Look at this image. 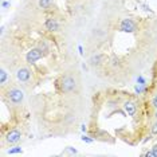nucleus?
<instances>
[{
  "instance_id": "9b49d317",
  "label": "nucleus",
  "mask_w": 157,
  "mask_h": 157,
  "mask_svg": "<svg viewBox=\"0 0 157 157\" xmlns=\"http://www.w3.org/2000/svg\"><path fill=\"white\" fill-rule=\"evenodd\" d=\"M38 6L44 11H48L54 6V0H38Z\"/></svg>"
},
{
  "instance_id": "1a4fd4ad",
  "label": "nucleus",
  "mask_w": 157,
  "mask_h": 157,
  "mask_svg": "<svg viewBox=\"0 0 157 157\" xmlns=\"http://www.w3.org/2000/svg\"><path fill=\"white\" fill-rule=\"evenodd\" d=\"M105 62H106V59L102 54H95V55H91L90 58H89V65L93 66V67H99Z\"/></svg>"
},
{
  "instance_id": "6ab92c4d",
  "label": "nucleus",
  "mask_w": 157,
  "mask_h": 157,
  "mask_svg": "<svg viewBox=\"0 0 157 157\" xmlns=\"http://www.w3.org/2000/svg\"><path fill=\"white\" fill-rule=\"evenodd\" d=\"M81 140L83 142H87V144H91V142H94V138H90L89 136H82Z\"/></svg>"
},
{
  "instance_id": "39448f33",
  "label": "nucleus",
  "mask_w": 157,
  "mask_h": 157,
  "mask_svg": "<svg viewBox=\"0 0 157 157\" xmlns=\"http://www.w3.org/2000/svg\"><path fill=\"white\" fill-rule=\"evenodd\" d=\"M33 73L34 71L28 66H20L19 69L16 70L15 75H16L17 82H20V83H23V85H28L31 82V79H33Z\"/></svg>"
},
{
  "instance_id": "f257e3e1",
  "label": "nucleus",
  "mask_w": 157,
  "mask_h": 157,
  "mask_svg": "<svg viewBox=\"0 0 157 157\" xmlns=\"http://www.w3.org/2000/svg\"><path fill=\"white\" fill-rule=\"evenodd\" d=\"M55 89L60 94L77 93L79 89V82H78V78L73 74H63L55 81Z\"/></svg>"
},
{
  "instance_id": "9d476101",
  "label": "nucleus",
  "mask_w": 157,
  "mask_h": 157,
  "mask_svg": "<svg viewBox=\"0 0 157 157\" xmlns=\"http://www.w3.org/2000/svg\"><path fill=\"white\" fill-rule=\"evenodd\" d=\"M8 82H10V74L7 73V70L4 67H2V69H0V86H2L3 90L6 89Z\"/></svg>"
},
{
  "instance_id": "423d86ee",
  "label": "nucleus",
  "mask_w": 157,
  "mask_h": 157,
  "mask_svg": "<svg viewBox=\"0 0 157 157\" xmlns=\"http://www.w3.org/2000/svg\"><path fill=\"white\" fill-rule=\"evenodd\" d=\"M118 31L121 33H128V34H134L137 33L138 30V24L134 19H130V17H126V19H122L118 23Z\"/></svg>"
},
{
  "instance_id": "dca6fc26",
  "label": "nucleus",
  "mask_w": 157,
  "mask_h": 157,
  "mask_svg": "<svg viewBox=\"0 0 157 157\" xmlns=\"http://www.w3.org/2000/svg\"><path fill=\"white\" fill-rule=\"evenodd\" d=\"M22 152H23V149L20 148V146L15 145V146H12L11 149H8V151H7V155H15V153H22Z\"/></svg>"
},
{
  "instance_id": "a211bd4d",
  "label": "nucleus",
  "mask_w": 157,
  "mask_h": 157,
  "mask_svg": "<svg viewBox=\"0 0 157 157\" xmlns=\"http://www.w3.org/2000/svg\"><path fill=\"white\" fill-rule=\"evenodd\" d=\"M110 62H112V63H110L112 66H121V60H120V58H117L116 55L110 59Z\"/></svg>"
},
{
  "instance_id": "0eeeda50",
  "label": "nucleus",
  "mask_w": 157,
  "mask_h": 157,
  "mask_svg": "<svg viewBox=\"0 0 157 157\" xmlns=\"http://www.w3.org/2000/svg\"><path fill=\"white\" fill-rule=\"evenodd\" d=\"M44 56H46L44 52L42 51V50L38 47V46H35V47H33L26 54V62L28 63V65H35L38 60L43 59Z\"/></svg>"
},
{
  "instance_id": "aec40b11",
  "label": "nucleus",
  "mask_w": 157,
  "mask_h": 157,
  "mask_svg": "<svg viewBox=\"0 0 157 157\" xmlns=\"http://www.w3.org/2000/svg\"><path fill=\"white\" fill-rule=\"evenodd\" d=\"M137 83L138 85H144V86H145V85H146V79L142 75H138L137 77Z\"/></svg>"
},
{
  "instance_id": "ddd939ff",
  "label": "nucleus",
  "mask_w": 157,
  "mask_h": 157,
  "mask_svg": "<svg viewBox=\"0 0 157 157\" xmlns=\"http://www.w3.org/2000/svg\"><path fill=\"white\" fill-rule=\"evenodd\" d=\"M36 46H38V47L42 50V51L44 52L46 55L50 54V46L47 44V42H46V40H40V42H39V43H38Z\"/></svg>"
},
{
  "instance_id": "7ed1b4c3",
  "label": "nucleus",
  "mask_w": 157,
  "mask_h": 157,
  "mask_svg": "<svg viewBox=\"0 0 157 157\" xmlns=\"http://www.w3.org/2000/svg\"><path fill=\"white\" fill-rule=\"evenodd\" d=\"M23 137V129L20 125H15L7 132L3 130V144L6 145H16Z\"/></svg>"
},
{
  "instance_id": "f03ea898",
  "label": "nucleus",
  "mask_w": 157,
  "mask_h": 157,
  "mask_svg": "<svg viewBox=\"0 0 157 157\" xmlns=\"http://www.w3.org/2000/svg\"><path fill=\"white\" fill-rule=\"evenodd\" d=\"M4 98L15 108H20L24 102V91L17 86H11L6 90Z\"/></svg>"
},
{
  "instance_id": "2eb2a0df",
  "label": "nucleus",
  "mask_w": 157,
  "mask_h": 157,
  "mask_svg": "<svg viewBox=\"0 0 157 157\" xmlns=\"http://www.w3.org/2000/svg\"><path fill=\"white\" fill-rule=\"evenodd\" d=\"M149 133L151 136H157V120H153L149 125Z\"/></svg>"
},
{
  "instance_id": "4be33fe9",
  "label": "nucleus",
  "mask_w": 157,
  "mask_h": 157,
  "mask_svg": "<svg viewBox=\"0 0 157 157\" xmlns=\"http://www.w3.org/2000/svg\"><path fill=\"white\" fill-rule=\"evenodd\" d=\"M155 83H156V87H157V74L155 75Z\"/></svg>"
},
{
  "instance_id": "f3484780",
  "label": "nucleus",
  "mask_w": 157,
  "mask_h": 157,
  "mask_svg": "<svg viewBox=\"0 0 157 157\" xmlns=\"http://www.w3.org/2000/svg\"><path fill=\"white\" fill-rule=\"evenodd\" d=\"M62 155H78V151L74 148H71V146H67L65 151H63Z\"/></svg>"
},
{
  "instance_id": "412c9836",
  "label": "nucleus",
  "mask_w": 157,
  "mask_h": 157,
  "mask_svg": "<svg viewBox=\"0 0 157 157\" xmlns=\"http://www.w3.org/2000/svg\"><path fill=\"white\" fill-rule=\"evenodd\" d=\"M10 6H11V3H10V2H6V0L2 3V7H3V8H8Z\"/></svg>"
},
{
  "instance_id": "6e6552de",
  "label": "nucleus",
  "mask_w": 157,
  "mask_h": 157,
  "mask_svg": "<svg viewBox=\"0 0 157 157\" xmlns=\"http://www.w3.org/2000/svg\"><path fill=\"white\" fill-rule=\"evenodd\" d=\"M43 27H44L46 31H48V33L56 34V33H59V31H60V28H62V24H60V22L56 19V17L51 16V17H47V19L44 20Z\"/></svg>"
},
{
  "instance_id": "f8f14e48",
  "label": "nucleus",
  "mask_w": 157,
  "mask_h": 157,
  "mask_svg": "<svg viewBox=\"0 0 157 157\" xmlns=\"http://www.w3.org/2000/svg\"><path fill=\"white\" fill-rule=\"evenodd\" d=\"M149 108L151 110L157 109V87L155 91L151 93V98H149Z\"/></svg>"
},
{
  "instance_id": "4468645a",
  "label": "nucleus",
  "mask_w": 157,
  "mask_h": 157,
  "mask_svg": "<svg viewBox=\"0 0 157 157\" xmlns=\"http://www.w3.org/2000/svg\"><path fill=\"white\" fill-rule=\"evenodd\" d=\"M142 156H145V157H157V144H155L151 148V151H148L146 153H144Z\"/></svg>"
},
{
  "instance_id": "20e7f679",
  "label": "nucleus",
  "mask_w": 157,
  "mask_h": 157,
  "mask_svg": "<svg viewBox=\"0 0 157 157\" xmlns=\"http://www.w3.org/2000/svg\"><path fill=\"white\" fill-rule=\"evenodd\" d=\"M121 106H122V110L125 114H128V116H130L132 118H134L138 114V103L136 99L133 98H126L124 99L122 102H121Z\"/></svg>"
}]
</instances>
